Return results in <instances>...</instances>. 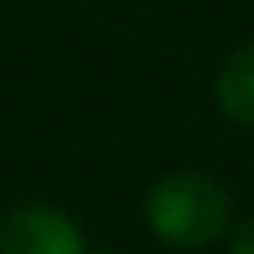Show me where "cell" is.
Masks as SVG:
<instances>
[{"instance_id": "cell-1", "label": "cell", "mask_w": 254, "mask_h": 254, "mask_svg": "<svg viewBox=\"0 0 254 254\" xmlns=\"http://www.w3.org/2000/svg\"><path fill=\"white\" fill-rule=\"evenodd\" d=\"M147 230L175 250L214 246L230 230V190L194 167L163 171L143 194Z\"/></svg>"}, {"instance_id": "cell-2", "label": "cell", "mask_w": 254, "mask_h": 254, "mask_svg": "<svg viewBox=\"0 0 254 254\" xmlns=\"http://www.w3.org/2000/svg\"><path fill=\"white\" fill-rule=\"evenodd\" d=\"M0 254H87V238L64 206L24 202L0 218Z\"/></svg>"}, {"instance_id": "cell-3", "label": "cell", "mask_w": 254, "mask_h": 254, "mask_svg": "<svg viewBox=\"0 0 254 254\" xmlns=\"http://www.w3.org/2000/svg\"><path fill=\"white\" fill-rule=\"evenodd\" d=\"M210 95H214V107L222 111V119L254 131V40L238 44L218 64Z\"/></svg>"}, {"instance_id": "cell-4", "label": "cell", "mask_w": 254, "mask_h": 254, "mask_svg": "<svg viewBox=\"0 0 254 254\" xmlns=\"http://www.w3.org/2000/svg\"><path fill=\"white\" fill-rule=\"evenodd\" d=\"M226 254H254V218H242V222L230 230Z\"/></svg>"}, {"instance_id": "cell-5", "label": "cell", "mask_w": 254, "mask_h": 254, "mask_svg": "<svg viewBox=\"0 0 254 254\" xmlns=\"http://www.w3.org/2000/svg\"><path fill=\"white\" fill-rule=\"evenodd\" d=\"M87 254H119V250H87Z\"/></svg>"}]
</instances>
